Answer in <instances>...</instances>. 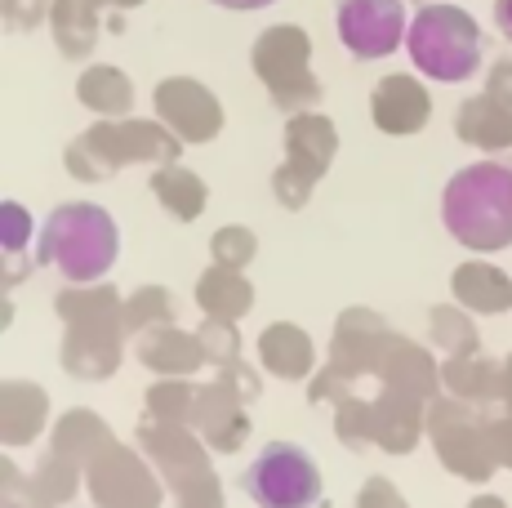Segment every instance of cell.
<instances>
[{
    "label": "cell",
    "instance_id": "6da1fadb",
    "mask_svg": "<svg viewBox=\"0 0 512 508\" xmlns=\"http://www.w3.org/2000/svg\"><path fill=\"white\" fill-rule=\"evenodd\" d=\"M441 223L464 250L495 254L512 246V165L472 161L441 192Z\"/></svg>",
    "mask_w": 512,
    "mask_h": 508
},
{
    "label": "cell",
    "instance_id": "7a4b0ae2",
    "mask_svg": "<svg viewBox=\"0 0 512 508\" xmlns=\"http://www.w3.org/2000/svg\"><path fill=\"white\" fill-rule=\"evenodd\" d=\"M121 232L103 205L72 201L58 205L41 228V263L58 268L67 281H98L116 263Z\"/></svg>",
    "mask_w": 512,
    "mask_h": 508
},
{
    "label": "cell",
    "instance_id": "3957f363",
    "mask_svg": "<svg viewBox=\"0 0 512 508\" xmlns=\"http://www.w3.org/2000/svg\"><path fill=\"white\" fill-rule=\"evenodd\" d=\"M410 63L428 81L459 85L481 67V27L459 5H423L406 32Z\"/></svg>",
    "mask_w": 512,
    "mask_h": 508
},
{
    "label": "cell",
    "instance_id": "277c9868",
    "mask_svg": "<svg viewBox=\"0 0 512 508\" xmlns=\"http://www.w3.org/2000/svg\"><path fill=\"white\" fill-rule=\"evenodd\" d=\"M250 63L281 112H303L308 103L321 99V81L308 67L312 41L303 27L277 23V27H268V32H259V41H254V50H250Z\"/></svg>",
    "mask_w": 512,
    "mask_h": 508
},
{
    "label": "cell",
    "instance_id": "5b68a950",
    "mask_svg": "<svg viewBox=\"0 0 512 508\" xmlns=\"http://www.w3.org/2000/svg\"><path fill=\"white\" fill-rule=\"evenodd\" d=\"M179 152V134L152 121H98L76 148H67V165L81 179H103L125 161H170Z\"/></svg>",
    "mask_w": 512,
    "mask_h": 508
},
{
    "label": "cell",
    "instance_id": "8992f818",
    "mask_svg": "<svg viewBox=\"0 0 512 508\" xmlns=\"http://www.w3.org/2000/svg\"><path fill=\"white\" fill-rule=\"evenodd\" d=\"M241 491L259 508H317L326 482H321L317 459L303 446L268 442L241 473Z\"/></svg>",
    "mask_w": 512,
    "mask_h": 508
},
{
    "label": "cell",
    "instance_id": "52a82bcc",
    "mask_svg": "<svg viewBox=\"0 0 512 508\" xmlns=\"http://www.w3.org/2000/svg\"><path fill=\"white\" fill-rule=\"evenodd\" d=\"M339 41L361 63L388 58L397 45H406L410 14L406 0H343L339 5Z\"/></svg>",
    "mask_w": 512,
    "mask_h": 508
},
{
    "label": "cell",
    "instance_id": "ba28073f",
    "mask_svg": "<svg viewBox=\"0 0 512 508\" xmlns=\"http://www.w3.org/2000/svg\"><path fill=\"white\" fill-rule=\"evenodd\" d=\"M334 125L326 121L321 112H294L290 125H285V152H290V161L281 165L277 174V197L299 205L308 197L312 179L317 174H326L330 156H334Z\"/></svg>",
    "mask_w": 512,
    "mask_h": 508
},
{
    "label": "cell",
    "instance_id": "9c48e42d",
    "mask_svg": "<svg viewBox=\"0 0 512 508\" xmlns=\"http://www.w3.org/2000/svg\"><path fill=\"white\" fill-rule=\"evenodd\" d=\"M156 112L187 143H205L223 130L219 99L201 81H192V76H170V81L156 85Z\"/></svg>",
    "mask_w": 512,
    "mask_h": 508
},
{
    "label": "cell",
    "instance_id": "30bf717a",
    "mask_svg": "<svg viewBox=\"0 0 512 508\" xmlns=\"http://www.w3.org/2000/svg\"><path fill=\"white\" fill-rule=\"evenodd\" d=\"M370 116L383 134H415L428 125L432 116V99L428 90L415 81V76L397 72V76H383L370 94Z\"/></svg>",
    "mask_w": 512,
    "mask_h": 508
},
{
    "label": "cell",
    "instance_id": "8fae6325",
    "mask_svg": "<svg viewBox=\"0 0 512 508\" xmlns=\"http://www.w3.org/2000/svg\"><path fill=\"white\" fill-rule=\"evenodd\" d=\"M455 130L464 143H477V148H512V112L504 103H495L490 94H477L455 112Z\"/></svg>",
    "mask_w": 512,
    "mask_h": 508
},
{
    "label": "cell",
    "instance_id": "7c38bea8",
    "mask_svg": "<svg viewBox=\"0 0 512 508\" xmlns=\"http://www.w3.org/2000/svg\"><path fill=\"white\" fill-rule=\"evenodd\" d=\"M49 32L63 58H90L98 45V5L94 0H54Z\"/></svg>",
    "mask_w": 512,
    "mask_h": 508
},
{
    "label": "cell",
    "instance_id": "4fadbf2b",
    "mask_svg": "<svg viewBox=\"0 0 512 508\" xmlns=\"http://www.w3.org/2000/svg\"><path fill=\"white\" fill-rule=\"evenodd\" d=\"M76 94H81V103L90 107V112L107 116V121H121V116L130 112V103H134L130 76H125L121 67H112V63L85 67L81 81H76Z\"/></svg>",
    "mask_w": 512,
    "mask_h": 508
},
{
    "label": "cell",
    "instance_id": "5bb4252c",
    "mask_svg": "<svg viewBox=\"0 0 512 508\" xmlns=\"http://www.w3.org/2000/svg\"><path fill=\"white\" fill-rule=\"evenodd\" d=\"M152 188H156V197L170 205L174 214H183V219H192V214L201 210V201H205V188L187 170H161L152 179Z\"/></svg>",
    "mask_w": 512,
    "mask_h": 508
},
{
    "label": "cell",
    "instance_id": "9a60e30c",
    "mask_svg": "<svg viewBox=\"0 0 512 508\" xmlns=\"http://www.w3.org/2000/svg\"><path fill=\"white\" fill-rule=\"evenodd\" d=\"M49 14H54V0H0V18L9 32H32Z\"/></svg>",
    "mask_w": 512,
    "mask_h": 508
},
{
    "label": "cell",
    "instance_id": "2e32d148",
    "mask_svg": "<svg viewBox=\"0 0 512 508\" xmlns=\"http://www.w3.org/2000/svg\"><path fill=\"white\" fill-rule=\"evenodd\" d=\"M27 237H32V219H27V210L18 201H5L0 205V241H5V250L18 254L27 246Z\"/></svg>",
    "mask_w": 512,
    "mask_h": 508
},
{
    "label": "cell",
    "instance_id": "e0dca14e",
    "mask_svg": "<svg viewBox=\"0 0 512 508\" xmlns=\"http://www.w3.org/2000/svg\"><path fill=\"white\" fill-rule=\"evenodd\" d=\"M486 94L495 103H504L508 112H512V58H499L495 67H490V76H486Z\"/></svg>",
    "mask_w": 512,
    "mask_h": 508
},
{
    "label": "cell",
    "instance_id": "ac0fdd59",
    "mask_svg": "<svg viewBox=\"0 0 512 508\" xmlns=\"http://www.w3.org/2000/svg\"><path fill=\"white\" fill-rule=\"evenodd\" d=\"M495 23H499V36L512 45V0H495Z\"/></svg>",
    "mask_w": 512,
    "mask_h": 508
},
{
    "label": "cell",
    "instance_id": "d6986e66",
    "mask_svg": "<svg viewBox=\"0 0 512 508\" xmlns=\"http://www.w3.org/2000/svg\"><path fill=\"white\" fill-rule=\"evenodd\" d=\"M210 5H223V9H268V5H277V0H210Z\"/></svg>",
    "mask_w": 512,
    "mask_h": 508
},
{
    "label": "cell",
    "instance_id": "ffe728a7",
    "mask_svg": "<svg viewBox=\"0 0 512 508\" xmlns=\"http://www.w3.org/2000/svg\"><path fill=\"white\" fill-rule=\"evenodd\" d=\"M94 5L98 9H121L125 14V9H139V5H147V0H94Z\"/></svg>",
    "mask_w": 512,
    "mask_h": 508
}]
</instances>
